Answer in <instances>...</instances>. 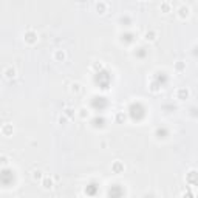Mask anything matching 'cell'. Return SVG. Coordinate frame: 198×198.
I'll return each mask as SVG.
<instances>
[{"label":"cell","mask_w":198,"mask_h":198,"mask_svg":"<svg viewBox=\"0 0 198 198\" xmlns=\"http://www.w3.org/2000/svg\"><path fill=\"white\" fill-rule=\"evenodd\" d=\"M112 170H113V174H122L124 172V164L121 161H115L112 164Z\"/></svg>","instance_id":"obj_6"},{"label":"cell","mask_w":198,"mask_h":198,"mask_svg":"<svg viewBox=\"0 0 198 198\" xmlns=\"http://www.w3.org/2000/svg\"><path fill=\"white\" fill-rule=\"evenodd\" d=\"M183 68H184L183 63H177V70H183Z\"/></svg>","instance_id":"obj_19"},{"label":"cell","mask_w":198,"mask_h":198,"mask_svg":"<svg viewBox=\"0 0 198 198\" xmlns=\"http://www.w3.org/2000/svg\"><path fill=\"white\" fill-rule=\"evenodd\" d=\"M71 91H73V93H79V91H81V84H79V82L71 84Z\"/></svg>","instance_id":"obj_12"},{"label":"cell","mask_w":198,"mask_h":198,"mask_svg":"<svg viewBox=\"0 0 198 198\" xmlns=\"http://www.w3.org/2000/svg\"><path fill=\"white\" fill-rule=\"evenodd\" d=\"M33 180H44V177H42V172H41V170H34V172H33Z\"/></svg>","instance_id":"obj_11"},{"label":"cell","mask_w":198,"mask_h":198,"mask_svg":"<svg viewBox=\"0 0 198 198\" xmlns=\"http://www.w3.org/2000/svg\"><path fill=\"white\" fill-rule=\"evenodd\" d=\"M189 95H190V93H189V90H187V88H184V87H181V88L177 90V99H180V101L187 99Z\"/></svg>","instance_id":"obj_3"},{"label":"cell","mask_w":198,"mask_h":198,"mask_svg":"<svg viewBox=\"0 0 198 198\" xmlns=\"http://www.w3.org/2000/svg\"><path fill=\"white\" fill-rule=\"evenodd\" d=\"M79 116H81L82 119L88 118V110H87V109H81V110H79Z\"/></svg>","instance_id":"obj_14"},{"label":"cell","mask_w":198,"mask_h":198,"mask_svg":"<svg viewBox=\"0 0 198 198\" xmlns=\"http://www.w3.org/2000/svg\"><path fill=\"white\" fill-rule=\"evenodd\" d=\"M116 119H118V121H124L125 116H124L122 113H118V115H116Z\"/></svg>","instance_id":"obj_16"},{"label":"cell","mask_w":198,"mask_h":198,"mask_svg":"<svg viewBox=\"0 0 198 198\" xmlns=\"http://www.w3.org/2000/svg\"><path fill=\"white\" fill-rule=\"evenodd\" d=\"M3 74H5V77L12 79V77H16V70L12 68V67H6V68H5V71H3Z\"/></svg>","instance_id":"obj_8"},{"label":"cell","mask_w":198,"mask_h":198,"mask_svg":"<svg viewBox=\"0 0 198 198\" xmlns=\"http://www.w3.org/2000/svg\"><path fill=\"white\" fill-rule=\"evenodd\" d=\"M96 11L99 12V14H105V11H107V3H105V2L96 3Z\"/></svg>","instance_id":"obj_9"},{"label":"cell","mask_w":198,"mask_h":198,"mask_svg":"<svg viewBox=\"0 0 198 198\" xmlns=\"http://www.w3.org/2000/svg\"><path fill=\"white\" fill-rule=\"evenodd\" d=\"M53 57H54V60H57V62H63L65 59H67V53H65L63 50H56Z\"/></svg>","instance_id":"obj_5"},{"label":"cell","mask_w":198,"mask_h":198,"mask_svg":"<svg viewBox=\"0 0 198 198\" xmlns=\"http://www.w3.org/2000/svg\"><path fill=\"white\" fill-rule=\"evenodd\" d=\"M2 164H3V166H6V164H8V158H6L5 155H2Z\"/></svg>","instance_id":"obj_17"},{"label":"cell","mask_w":198,"mask_h":198,"mask_svg":"<svg viewBox=\"0 0 198 198\" xmlns=\"http://www.w3.org/2000/svg\"><path fill=\"white\" fill-rule=\"evenodd\" d=\"M12 133V125L11 124H5L3 127H2V135L3 136H9Z\"/></svg>","instance_id":"obj_10"},{"label":"cell","mask_w":198,"mask_h":198,"mask_svg":"<svg viewBox=\"0 0 198 198\" xmlns=\"http://www.w3.org/2000/svg\"><path fill=\"white\" fill-rule=\"evenodd\" d=\"M67 121H68V118L65 116V115H62V116L59 118V122H60V124H65V122H67Z\"/></svg>","instance_id":"obj_15"},{"label":"cell","mask_w":198,"mask_h":198,"mask_svg":"<svg viewBox=\"0 0 198 198\" xmlns=\"http://www.w3.org/2000/svg\"><path fill=\"white\" fill-rule=\"evenodd\" d=\"M102 67H104V63H96V65H95V68H96V70H101Z\"/></svg>","instance_id":"obj_18"},{"label":"cell","mask_w":198,"mask_h":198,"mask_svg":"<svg viewBox=\"0 0 198 198\" xmlns=\"http://www.w3.org/2000/svg\"><path fill=\"white\" fill-rule=\"evenodd\" d=\"M177 12H178V17L180 19H187L190 16V8L187 5H180V8H178Z\"/></svg>","instance_id":"obj_2"},{"label":"cell","mask_w":198,"mask_h":198,"mask_svg":"<svg viewBox=\"0 0 198 198\" xmlns=\"http://www.w3.org/2000/svg\"><path fill=\"white\" fill-rule=\"evenodd\" d=\"M37 39H39V37H37V33H36L34 30H31V28L25 33V42H26V44L34 45V44L37 42Z\"/></svg>","instance_id":"obj_1"},{"label":"cell","mask_w":198,"mask_h":198,"mask_svg":"<svg viewBox=\"0 0 198 198\" xmlns=\"http://www.w3.org/2000/svg\"><path fill=\"white\" fill-rule=\"evenodd\" d=\"M53 186H54V181H53V178H51V177H44V180H42V187H44L45 190H51Z\"/></svg>","instance_id":"obj_4"},{"label":"cell","mask_w":198,"mask_h":198,"mask_svg":"<svg viewBox=\"0 0 198 198\" xmlns=\"http://www.w3.org/2000/svg\"><path fill=\"white\" fill-rule=\"evenodd\" d=\"M161 11H163V12H169V11H170V3H169V2L161 3Z\"/></svg>","instance_id":"obj_13"},{"label":"cell","mask_w":198,"mask_h":198,"mask_svg":"<svg viewBox=\"0 0 198 198\" xmlns=\"http://www.w3.org/2000/svg\"><path fill=\"white\" fill-rule=\"evenodd\" d=\"M144 37H146L147 42H155V41H156V31L150 30V31H147L146 34H144Z\"/></svg>","instance_id":"obj_7"}]
</instances>
